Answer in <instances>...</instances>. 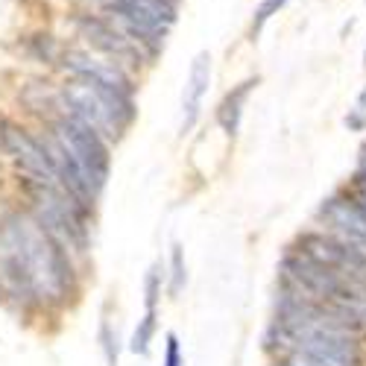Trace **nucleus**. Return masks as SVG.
I'll list each match as a JSON object with an SVG mask.
<instances>
[{"mask_svg": "<svg viewBox=\"0 0 366 366\" xmlns=\"http://www.w3.org/2000/svg\"><path fill=\"white\" fill-rule=\"evenodd\" d=\"M182 285H185V267H182V249L173 247V293L182 290Z\"/></svg>", "mask_w": 366, "mask_h": 366, "instance_id": "13", "label": "nucleus"}, {"mask_svg": "<svg viewBox=\"0 0 366 366\" xmlns=\"http://www.w3.org/2000/svg\"><path fill=\"white\" fill-rule=\"evenodd\" d=\"M363 65H366V50H363Z\"/></svg>", "mask_w": 366, "mask_h": 366, "instance_id": "19", "label": "nucleus"}, {"mask_svg": "<svg viewBox=\"0 0 366 366\" xmlns=\"http://www.w3.org/2000/svg\"><path fill=\"white\" fill-rule=\"evenodd\" d=\"M62 106H65V112L79 117L82 124L97 129L106 141L120 138V132H124L135 117L132 91L112 88V85H103L94 79H79V76L65 85Z\"/></svg>", "mask_w": 366, "mask_h": 366, "instance_id": "2", "label": "nucleus"}, {"mask_svg": "<svg viewBox=\"0 0 366 366\" xmlns=\"http://www.w3.org/2000/svg\"><path fill=\"white\" fill-rule=\"evenodd\" d=\"M33 217L68 249H85V202L62 188L29 185Z\"/></svg>", "mask_w": 366, "mask_h": 366, "instance_id": "4", "label": "nucleus"}, {"mask_svg": "<svg viewBox=\"0 0 366 366\" xmlns=\"http://www.w3.org/2000/svg\"><path fill=\"white\" fill-rule=\"evenodd\" d=\"M346 127H349V129H363V127H366V117H363V109H357L355 114H349V117H346Z\"/></svg>", "mask_w": 366, "mask_h": 366, "instance_id": "16", "label": "nucleus"}, {"mask_svg": "<svg viewBox=\"0 0 366 366\" xmlns=\"http://www.w3.org/2000/svg\"><path fill=\"white\" fill-rule=\"evenodd\" d=\"M159 290H162L159 269L152 267L149 276H147V311H144V320L138 322V328L132 334V352H138V355H147L149 352L152 334H156V302H159Z\"/></svg>", "mask_w": 366, "mask_h": 366, "instance_id": "10", "label": "nucleus"}, {"mask_svg": "<svg viewBox=\"0 0 366 366\" xmlns=\"http://www.w3.org/2000/svg\"><path fill=\"white\" fill-rule=\"evenodd\" d=\"M357 109H363V112H366V88L360 91V100H357Z\"/></svg>", "mask_w": 366, "mask_h": 366, "instance_id": "17", "label": "nucleus"}, {"mask_svg": "<svg viewBox=\"0 0 366 366\" xmlns=\"http://www.w3.org/2000/svg\"><path fill=\"white\" fill-rule=\"evenodd\" d=\"M285 4H287V0H264V4L258 6V12H255V21H252V36H258V33H261V26H264L272 15H276Z\"/></svg>", "mask_w": 366, "mask_h": 366, "instance_id": "12", "label": "nucleus"}, {"mask_svg": "<svg viewBox=\"0 0 366 366\" xmlns=\"http://www.w3.org/2000/svg\"><path fill=\"white\" fill-rule=\"evenodd\" d=\"M285 363H290V366H331V363H325V360H320V357H311V355H299V352H293Z\"/></svg>", "mask_w": 366, "mask_h": 366, "instance_id": "15", "label": "nucleus"}, {"mask_svg": "<svg viewBox=\"0 0 366 366\" xmlns=\"http://www.w3.org/2000/svg\"><path fill=\"white\" fill-rule=\"evenodd\" d=\"M276 366H290V363H276Z\"/></svg>", "mask_w": 366, "mask_h": 366, "instance_id": "20", "label": "nucleus"}, {"mask_svg": "<svg viewBox=\"0 0 366 366\" xmlns=\"http://www.w3.org/2000/svg\"><path fill=\"white\" fill-rule=\"evenodd\" d=\"M164 366H182V352L176 334H167V349H164Z\"/></svg>", "mask_w": 366, "mask_h": 366, "instance_id": "14", "label": "nucleus"}, {"mask_svg": "<svg viewBox=\"0 0 366 366\" xmlns=\"http://www.w3.org/2000/svg\"><path fill=\"white\" fill-rule=\"evenodd\" d=\"M0 144L9 152V159L18 164V170L29 179V185H47V188H62V176H59L50 152L44 147V141H36L29 132H24L21 127L9 124V120H0ZM71 194V191H68Z\"/></svg>", "mask_w": 366, "mask_h": 366, "instance_id": "5", "label": "nucleus"}, {"mask_svg": "<svg viewBox=\"0 0 366 366\" xmlns=\"http://www.w3.org/2000/svg\"><path fill=\"white\" fill-rule=\"evenodd\" d=\"M258 85V76L255 79H247V82H240L237 88H232L229 94L223 97L220 109H217V124L223 127L226 135H237L240 129V114H243V103H247V97L252 94V88Z\"/></svg>", "mask_w": 366, "mask_h": 366, "instance_id": "11", "label": "nucleus"}, {"mask_svg": "<svg viewBox=\"0 0 366 366\" xmlns=\"http://www.w3.org/2000/svg\"><path fill=\"white\" fill-rule=\"evenodd\" d=\"M50 135L71 156V162L76 164V170L85 179V185L97 197L109 179V141L97 129L82 124L79 117H74L71 112H65L56 120Z\"/></svg>", "mask_w": 366, "mask_h": 366, "instance_id": "3", "label": "nucleus"}, {"mask_svg": "<svg viewBox=\"0 0 366 366\" xmlns=\"http://www.w3.org/2000/svg\"><path fill=\"white\" fill-rule=\"evenodd\" d=\"M62 65L79 79H94V82H103V85H112V88L132 91L129 76L124 74V68H120L117 62H112V59H106V56H94L88 50H65Z\"/></svg>", "mask_w": 366, "mask_h": 366, "instance_id": "7", "label": "nucleus"}, {"mask_svg": "<svg viewBox=\"0 0 366 366\" xmlns=\"http://www.w3.org/2000/svg\"><path fill=\"white\" fill-rule=\"evenodd\" d=\"M74 26H76V33L79 39H85L91 47H94L100 56L112 59V62H129V65H138L141 59H147V53L132 44L120 29L103 18V15H76L74 18Z\"/></svg>", "mask_w": 366, "mask_h": 366, "instance_id": "6", "label": "nucleus"}, {"mask_svg": "<svg viewBox=\"0 0 366 366\" xmlns=\"http://www.w3.org/2000/svg\"><path fill=\"white\" fill-rule=\"evenodd\" d=\"M320 214L331 223V232L334 234L355 237V240H363L366 243V211L355 202L352 194H337V197L325 199Z\"/></svg>", "mask_w": 366, "mask_h": 366, "instance_id": "8", "label": "nucleus"}, {"mask_svg": "<svg viewBox=\"0 0 366 366\" xmlns=\"http://www.w3.org/2000/svg\"><path fill=\"white\" fill-rule=\"evenodd\" d=\"M360 173H366V147H363V170Z\"/></svg>", "mask_w": 366, "mask_h": 366, "instance_id": "18", "label": "nucleus"}, {"mask_svg": "<svg viewBox=\"0 0 366 366\" xmlns=\"http://www.w3.org/2000/svg\"><path fill=\"white\" fill-rule=\"evenodd\" d=\"M0 287L39 305H59L74 287L65 247L33 214H9L0 223Z\"/></svg>", "mask_w": 366, "mask_h": 366, "instance_id": "1", "label": "nucleus"}, {"mask_svg": "<svg viewBox=\"0 0 366 366\" xmlns=\"http://www.w3.org/2000/svg\"><path fill=\"white\" fill-rule=\"evenodd\" d=\"M208 82H211V56L199 53L194 59V65H191V76H188V85H185V100H182V132L194 129L199 109H202V97L208 91Z\"/></svg>", "mask_w": 366, "mask_h": 366, "instance_id": "9", "label": "nucleus"}]
</instances>
